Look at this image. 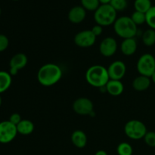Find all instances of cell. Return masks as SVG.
<instances>
[{
	"label": "cell",
	"mask_w": 155,
	"mask_h": 155,
	"mask_svg": "<svg viewBox=\"0 0 155 155\" xmlns=\"http://www.w3.org/2000/svg\"><path fill=\"white\" fill-rule=\"evenodd\" d=\"M62 77V71L58 65L48 63L42 65L37 73V80L42 86L49 87L58 83Z\"/></svg>",
	"instance_id": "cell-1"
},
{
	"label": "cell",
	"mask_w": 155,
	"mask_h": 155,
	"mask_svg": "<svg viewBox=\"0 0 155 155\" xmlns=\"http://www.w3.org/2000/svg\"><path fill=\"white\" fill-rule=\"evenodd\" d=\"M86 80L90 86L95 88L104 87L110 80L107 68L102 65H93L86 72Z\"/></svg>",
	"instance_id": "cell-2"
},
{
	"label": "cell",
	"mask_w": 155,
	"mask_h": 155,
	"mask_svg": "<svg viewBox=\"0 0 155 155\" xmlns=\"http://www.w3.org/2000/svg\"><path fill=\"white\" fill-rule=\"evenodd\" d=\"M114 30L120 37L129 39L135 37L137 33V26L130 17L122 16L117 18L114 24Z\"/></svg>",
	"instance_id": "cell-3"
},
{
	"label": "cell",
	"mask_w": 155,
	"mask_h": 155,
	"mask_svg": "<svg viewBox=\"0 0 155 155\" xmlns=\"http://www.w3.org/2000/svg\"><path fill=\"white\" fill-rule=\"evenodd\" d=\"M117 11L110 4L101 5L94 13V20L101 27L114 24L117 20Z\"/></svg>",
	"instance_id": "cell-4"
},
{
	"label": "cell",
	"mask_w": 155,
	"mask_h": 155,
	"mask_svg": "<svg viewBox=\"0 0 155 155\" xmlns=\"http://www.w3.org/2000/svg\"><path fill=\"white\" fill-rule=\"evenodd\" d=\"M147 132L148 131L145 124L138 120H131L124 126V133L126 136L133 140L144 139Z\"/></svg>",
	"instance_id": "cell-5"
},
{
	"label": "cell",
	"mask_w": 155,
	"mask_h": 155,
	"mask_svg": "<svg viewBox=\"0 0 155 155\" xmlns=\"http://www.w3.org/2000/svg\"><path fill=\"white\" fill-rule=\"evenodd\" d=\"M136 68L140 75L151 77L155 71V58L149 53L142 54L138 60Z\"/></svg>",
	"instance_id": "cell-6"
},
{
	"label": "cell",
	"mask_w": 155,
	"mask_h": 155,
	"mask_svg": "<svg viewBox=\"0 0 155 155\" xmlns=\"http://www.w3.org/2000/svg\"><path fill=\"white\" fill-rule=\"evenodd\" d=\"M18 135L17 127L9 120L0 122V143L8 144L15 139Z\"/></svg>",
	"instance_id": "cell-7"
},
{
	"label": "cell",
	"mask_w": 155,
	"mask_h": 155,
	"mask_svg": "<svg viewBox=\"0 0 155 155\" xmlns=\"http://www.w3.org/2000/svg\"><path fill=\"white\" fill-rule=\"evenodd\" d=\"M73 110L76 114L82 116L90 115L94 110V105L90 99L81 97L74 101L73 103Z\"/></svg>",
	"instance_id": "cell-8"
},
{
	"label": "cell",
	"mask_w": 155,
	"mask_h": 155,
	"mask_svg": "<svg viewBox=\"0 0 155 155\" xmlns=\"http://www.w3.org/2000/svg\"><path fill=\"white\" fill-rule=\"evenodd\" d=\"M74 40V43L80 48H89L95 43L96 36L91 30H85L77 33Z\"/></svg>",
	"instance_id": "cell-9"
},
{
	"label": "cell",
	"mask_w": 155,
	"mask_h": 155,
	"mask_svg": "<svg viewBox=\"0 0 155 155\" xmlns=\"http://www.w3.org/2000/svg\"><path fill=\"white\" fill-rule=\"evenodd\" d=\"M28 62L27 55L24 53H17L11 58L9 62V74L12 76H15L18 74L20 70L23 69L26 67Z\"/></svg>",
	"instance_id": "cell-10"
},
{
	"label": "cell",
	"mask_w": 155,
	"mask_h": 155,
	"mask_svg": "<svg viewBox=\"0 0 155 155\" xmlns=\"http://www.w3.org/2000/svg\"><path fill=\"white\" fill-rule=\"evenodd\" d=\"M107 72L110 80H121L127 72V66L121 61H115L109 65Z\"/></svg>",
	"instance_id": "cell-11"
},
{
	"label": "cell",
	"mask_w": 155,
	"mask_h": 155,
	"mask_svg": "<svg viewBox=\"0 0 155 155\" xmlns=\"http://www.w3.org/2000/svg\"><path fill=\"white\" fill-rule=\"evenodd\" d=\"M117 50V42L113 37H106L99 45L100 54L106 58L113 56Z\"/></svg>",
	"instance_id": "cell-12"
},
{
	"label": "cell",
	"mask_w": 155,
	"mask_h": 155,
	"mask_svg": "<svg viewBox=\"0 0 155 155\" xmlns=\"http://www.w3.org/2000/svg\"><path fill=\"white\" fill-rule=\"evenodd\" d=\"M86 10L82 5H76L71 8L68 12V20L73 24H80L85 20Z\"/></svg>",
	"instance_id": "cell-13"
},
{
	"label": "cell",
	"mask_w": 155,
	"mask_h": 155,
	"mask_svg": "<svg viewBox=\"0 0 155 155\" xmlns=\"http://www.w3.org/2000/svg\"><path fill=\"white\" fill-rule=\"evenodd\" d=\"M106 92L112 96H119L123 93L124 86L121 80H109L105 86Z\"/></svg>",
	"instance_id": "cell-14"
},
{
	"label": "cell",
	"mask_w": 155,
	"mask_h": 155,
	"mask_svg": "<svg viewBox=\"0 0 155 155\" xmlns=\"http://www.w3.org/2000/svg\"><path fill=\"white\" fill-rule=\"evenodd\" d=\"M137 46V42L135 38L124 39L121 42L120 50L124 55L131 56L136 53Z\"/></svg>",
	"instance_id": "cell-15"
},
{
	"label": "cell",
	"mask_w": 155,
	"mask_h": 155,
	"mask_svg": "<svg viewBox=\"0 0 155 155\" xmlns=\"http://www.w3.org/2000/svg\"><path fill=\"white\" fill-rule=\"evenodd\" d=\"M151 83V80L150 77L140 75L133 80L132 86L137 92H144L150 87Z\"/></svg>",
	"instance_id": "cell-16"
},
{
	"label": "cell",
	"mask_w": 155,
	"mask_h": 155,
	"mask_svg": "<svg viewBox=\"0 0 155 155\" xmlns=\"http://www.w3.org/2000/svg\"><path fill=\"white\" fill-rule=\"evenodd\" d=\"M71 142L77 148H83L87 144V136L83 130H75L71 135Z\"/></svg>",
	"instance_id": "cell-17"
},
{
	"label": "cell",
	"mask_w": 155,
	"mask_h": 155,
	"mask_svg": "<svg viewBox=\"0 0 155 155\" xmlns=\"http://www.w3.org/2000/svg\"><path fill=\"white\" fill-rule=\"evenodd\" d=\"M17 127L18 133L22 136H28L33 133L34 131V124L30 120H22Z\"/></svg>",
	"instance_id": "cell-18"
},
{
	"label": "cell",
	"mask_w": 155,
	"mask_h": 155,
	"mask_svg": "<svg viewBox=\"0 0 155 155\" xmlns=\"http://www.w3.org/2000/svg\"><path fill=\"white\" fill-rule=\"evenodd\" d=\"M12 83V75L9 72L0 71V94L3 93L10 88Z\"/></svg>",
	"instance_id": "cell-19"
},
{
	"label": "cell",
	"mask_w": 155,
	"mask_h": 155,
	"mask_svg": "<svg viewBox=\"0 0 155 155\" xmlns=\"http://www.w3.org/2000/svg\"><path fill=\"white\" fill-rule=\"evenodd\" d=\"M143 43L146 46H152L155 44V30L148 29L145 30L142 36Z\"/></svg>",
	"instance_id": "cell-20"
},
{
	"label": "cell",
	"mask_w": 155,
	"mask_h": 155,
	"mask_svg": "<svg viewBox=\"0 0 155 155\" xmlns=\"http://www.w3.org/2000/svg\"><path fill=\"white\" fill-rule=\"evenodd\" d=\"M134 7L137 12L145 14L152 7V4L151 0H135Z\"/></svg>",
	"instance_id": "cell-21"
},
{
	"label": "cell",
	"mask_w": 155,
	"mask_h": 155,
	"mask_svg": "<svg viewBox=\"0 0 155 155\" xmlns=\"http://www.w3.org/2000/svg\"><path fill=\"white\" fill-rule=\"evenodd\" d=\"M81 5L86 11L95 12L98 8L101 5L99 0H80Z\"/></svg>",
	"instance_id": "cell-22"
},
{
	"label": "cell",
	"mask_w": 155,
	"mask_h": 155,
	"mask_svg": "<svg viewBox=\"0 0 155 155\" xmlns=\"http://www.w3.org/2000/svg\"><path fill=\"white\" fill-rule=\"evenodd\" d=\"M117 152L118 155H133V147L127 142H121L117 148Z\"/></svg>",
	"instance_id": "cell-23"
},
{
	"label": "cell",
	"mask_w": 155,
	"mask_h": 155,
	"mask_svg": "<svg viewBox=\"0 0 155 155\" xmlns=\"http://www.w3.org/2000/svg\"><path fill=\"white\" fill-rule=\"evenodd\" d=\"M146 17V24L150 27V28L155 30V5L152 7L145 13Z\"/></svg>",
	"instance_id": "cell-24"
},
{
	"label": "cell",
	"mask_w": 155,
	"mask_h": 155,
	"mask_svg": "<svg viewBox=\"0 0 155 155\" xmlns=\"http://www.w3.org/2000/svg\"><path fill=\"white\" fill-rule=\"evenodd\" d=\"M130 18H131V19L133 20V22L136 24V26L142 25L143 24L146 23V17H145V14L142 13V12L135 11V12L132 14Z\"/></svg>",
	"instance_id": "cell-25"
},
{
	"label": "cell",
	"mask_w": 155,
	"mask_h": 155,
	"mask_svg": "<svg viewBox=\"0 0 155 155\" xmlns=\"http://www.w3.org/2000/svg\"><path fill=\"white\" fill-rule=\"evenodd\" d=\"M110 5L117 12H122L127 8L128 2L127 0H111Z\"/></svg>",
	"instance_id": "cell-26"
},
{
	"label": "cell",
	"mask_w": 155,
	"mask_h": 155,
	"mask_svg": "<svg viewBox=\"0 0 155 155\" xmlns=\"http://www.w3.org/2000/svg\"><path fill=\"white\" fill-rule=\"evenodd\" d=\"M145 144L148 146L151 147V148H155V132L150 131L147 132L144 137Z\"/></svg>",
	"instance_id": "cell-27"
},
{
	"label": "cell",
	"mask_w": 155,
	"mask_h": 155,
	"mask_svg": "<svg viewBox=\"0 0 155 155\" xmlns=\"http://www.w3.org/2000/svg\"><path fill=\"white\" fill-rule=\"evenodd\" d=\"M9 45L8 38L4 34H0V52L5 51Z\"/></svg>",
	"instance_id": "cell-28"
},
{
	"label": "cell",
	"mask_w": 155,
	"mask_h": 155,
	"mask_svg": "<svg viewBox=\"0 0 155 155\" xmlns=\"http://www.w3.org/2000/svg\"><path fill=\"white\" fill-rule=\"evenodd\" d=\"M8 120L10 121L12 124H13L14 125L17 126L20 122H21V120H22V119H21V117L19 114L14 113L11 115L10 117H9Z\"/></svg>",
	"instance_id": "cell-29"
},
{
	"label": "cell",
	"mask_w": 155,
	"mask_h": 155,
	"mask_svg": "<svg viewBox=\"0 0 155 155\" xmlns=\"http://www.w3.org/2000/svg\"><path fill=\"white\" fill-rule=\"evenodd\" d=\"M91 31H92V33L97 37V36H99L102 34L103 27H101V25H98V24H96V25H95L92 27Z\"/></svg>",
	"instance_id": "cell-30"
},
{
	"label": "cell",
	"mask_w": 155,
	"mask_h": 155,
	"mask_svg": "<svg viewBox=\"0 0 155 155\" xmlns=\"http://www.w3.org/2000/svg\"><path fill=\"white\" fill-rule=\"evenodd\" d=\"M95 155H107V154L105 151H103V150H99V151H98L96 153H95Z\"/></svg>",
	"instance_id": "cell-31"
},
{
	"label": "cell",
	"mask_w": 155,
	"mask_h": 155,
	"mask_svg": "<svg viewBox=\"0 0 155 155\" xmlns=\"http://www.w3.org/2000/svg\"><path fill=\"white\" fill-rule=\"evenodd\" d=\"M110 1L111 0H99L101 5H104V4H110Z\"/></svg>",
	"instance_id": "cell-32"
},
{
	"label": "cell",
	"mask_w": 155,
	"mask_h": 155,
	"mask_svg": "<svg viewBox=\"0 0 155 155\" xmlns=\"http://www.w3.org/2000/svg\"><path fill=\"white\" fill-rule=\"evenodd\" d=\"M150 78H151V81H152L153 83H154V84H155V71L154 72V74H153L152 75H151V77H150Z\"/></svg>",
	"instance_id": "cell-33"
},
{
	"label": "cell",
	"mask_w": 155,
	"mask_h": 155,
	"mask_svg": "<svg viewBox=\"0 0 155 155\" xmlns=\"http://www.w3.org/2000/svg\"><path fill=\"white\" fill-rule=\"evenodd\" d=\"M2 97L1 95H0V106L2 105Z\"/></svg>",
	"instance_id": "cell-34"
},
{
	"label": "cell",
	"mask_w": 155,
	"mask_h": 155,
	"mask_svg": "<svg viewBox=\"0 0 155 155\" xmlns=\"http://www.w3.org/2000/svg\"><path fill=\"white\" fill-rule=\"evenodd\" d=\"M0 15H1V8H0Z\"/></svg>",
	"instance_id": "cell-35"
},
{
	"label": "cell",
	"mask_w": 155,
	"mask_h": 155,
	"mask_svg": "<svg viewBox=\"0 0 155 155\" xmlns=\"http://www.w3.org/2000/svg\"><path fill=\"white\" fill-rule=\"evenodd\" d=\"M14 1H18V0H14Z\"/></svg>",
	"instance_id": "cell-36"
}]
</instances>
